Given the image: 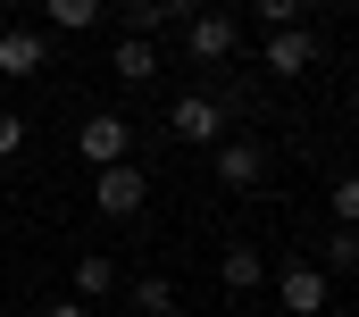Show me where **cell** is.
Here are the masks:
<instances>
[{
	"instance_id": "6da1fadb",
	"label": "cell",
	"mask_w": 359,
	"mask_h": 317,
	"mask_svg": "<svg viewBox=\"0 0 359 317\" xmlns=\"http://www.w3.org/2000/svg\"><path fill=\"white\" fill-rule=\"evenodd\" d=\"M326 301H334V276H326L309 250H292V259L276 267V309L284 317H326Z\"/></svg>"
},
{
	"instance_id": "7a4b0ae2",
	"label": "cell",
	"mask_w": 359,
	"mask_h": 317,
	"mask_svg": "<svg viewBox=\"0 0 359 317\" xmlns=\"http://www.w3.org/2000/svg\"><path fill=\"white\" fill-rule=\"evenodd\" d=\"M168 134H176V142H192V151L226 142V100H217V92H176V109H168Z\"/></svg>"
},
{
	"instance_id": "3957f363",
	"label": "cell",
	"mask_w": 359,
	"mask_h": 317,
	"mask_svg": "<svg viewBox=\"0 0 359 317\" xmlns=\"http://www.w3.org/2000/svg\"><path fill=\"white\" fill-rule=\"evenodd\" d=\"M151 201V175L134 167V158H117V167H92V209L100 217H134Z\"/></svg>"
},
{
	"instance_id": "277c9868",
	"label": "cell",
	"mask_w": 359,
	"mask_h": 317,
	"mask_svg": "<svg viewBox=\"0 0 359 317\" xmlns=\"http://www.w3.org/2000/svg\"><path fill=\"white\" fill-rule=\"evenodd\" d=\"M209 175L226 184V192H259L268 184V151L243 134V142H209Z\"/></svg>"
},
{
	"instance_id": "5b68a950",
	"label": "cell",
	"mask_w": 359,
	"mask_h": 317,
	"mask_svg": "<svg viewBox=\"0 0 359 317\" xmlns=\"http://www.w3.org/2000/svg\"><path fill=\"white\" fill-rule=\"evenodd\" d=\"M176 50H184V59H201V67H217V59H234V17H217V8H201V17H184V25H176Z\"/></svg>"
},
{
	"instance_id": "8992f818",
	"label": "cell",
	"mask_w": 359,
	"mask_h": 317,
	"mask_svg": "<svg viewBox=\"0 0 359 317\" xmlns=\"http://www.w3.org/2000/svg\"><path fill=\"white\" fill-rule=\"evenodd\" d=\"M259 59H268V76H309L318 67V34L309 25H268V42H259Z\"/></svg>"
},
{
	"instance_id": "52a82bcc",
	"label": "cell",
	"mask_w": 359,
	"mask_h": 317,
	"mask_svg": "<svg viewBox=\"0 0 359 317\" xmlns=\"http://www.w3.org/2000/svg\"><path fill=\"white\" fill-rule=\"evenodd\" d=\"M76 151H84L92 167H117V158H134V126H126V117H84V126H76Z\"/></svg>"
},
{
	"instance_id": "ba28073f",
	"label": "cell",
	"mask_w": 359,
	"mask_h": 317,
	"mask_svg": "<svg viewBox=\"0 0 359 317\" xmlns=\"http://www.w3.org/2000/svg\"><path fill=\"white\" fill-rule=\"evenodd\" d=\"M42 67H50V42H42V25H8V34H0V76H42Z\"/></svg>"
},
{
	"instance_id": "9c48e42d",
	"label": "cell",
	"mask_w": 359,
	"mask_h": 317,
	"mask_svg": "<svg viewBox=\"0 0 359 317\" xmlns=\"http://www.w3.org/2000/svg\"><path fill=\"white\" fill-rule=\"evenodd\" d=\"M217 284H226V292H259V284H268V250H251V242H226V259H217Z\"/></svg>"
},
{
	"instance_id": "30bf717a",
	"label": "cell",
	"mask_w": 359,
	"mask_h": 317,
	"mask_svg": "<svg viewBox=\"0 0 359 317\" xmlns=\"http://www.w3.org/2000/svg\"><path fill=\"white\" fill-rule=\"evenodd\" d=\"M109 67H117V83H151L159 76V42H151V34H126V42L109 50Z\"/></svg>"
},
{
	"instance_id": "8fae6325",
	"label": "cell",
	"mask_w": 359,
	"mask_h": 317,
	"mask_svg": "<svg viewBox=\"0 0 359 317\" xmlns=\"http://www.w3.org/2000/svg\"><path fill=\"white\" fill-rule=\"evenodd\" d=\"M109 292H117V267H109V259H100V250H84V259H76V301H109Z\"/></svg>"
},
{
	"instance_id": "7c38bea8",
	"label": "cell",
	"mask_w": 359,
	"mask_h": 317,
	"mask_svg": "<svg viewBox=\"0 0 359 317\" xmlns=\"http://www.w3.org/2000/svg\"><path fill=\"white\" fill-rule=\"evenodd\" d=\"M42 17L59 34H84V25H100V0H42Z\"/></svg>"
},
{
	"instance_id": "4fadbf2b",
	"label": "cell",
	"mask_w": 359,
	"mask_h": 317,
	"mask_svg": "<svg viewBox=\"0 0 359 317\" xmlns=\"http://www.w3.org/2000/svg\"><path fill=\"white\" fill-rule=\"evenodd\" d=\"M134 309L142 317H176V284H168V276H142V284H134Z\"/></svg>"
},
{
	"instance_id": "5bb4252c",
	"label": "cell",
	"mask_w": 359,
	"mask_h": 317,
	"mask_svg": "<svg viewBox=\"0 0 359 317\" xmlns=\"http://www.w3.org/2000/svg\"><path fill=\"white\" fill-rule=\"evenodd\" d=\"M318 267H326V276H351V267H359V242H351V226H334V234H326Z\"/></svg>"
},
{
	"instance_id": "9a60e30c",
	"label": "cell",
	"mask_w": 359,
	"mask_h": 317,
	"mask_svg": "<svg viewBox=\"0 0 359 317\" xmlns=\"http://www.w3.org/2000/svg\"><path fill=\"white\" fill-rule=\"evenodd\" d=\"M326 209H334V226H351V217H359V184H351V175L326 184Z\"/></svg>"
},
{
	"instance_id": "2e32d148",
	"label": "cell",
	"mask_w": 359,
	"mask_h": 317,
	"mask_svg": "<svg viewBox=\"0 0 359 317\" xmlns=\"http://www.w3.org/2000/svg\"><path fill=\"white\" fill-rule=\"evenodd\" d=\"M251 8H259V25H301L309 0H251Z\"/></svg>"
},
{
	"instance_id": "e0dca14e",
	"label": "cell",
	"mask_w": 359,
	"mask_h": 317,
	"mask_svg": "<svg viewBox=\"0 0 359 317\" xmlns=\"http://www.w3.org/2000/svg\"><path fill=\"white\" fill-rule=\"evenodd\" d=\"M25 151V117H17V109H0V158H17Z\"/></svg>"
},
{
	"instance_id": "ac0fdd59",
	"label": "cell",
	"mask_w": 359,
	"mask_h": 317,
	"mask_svg": "<svg viewBox=\"0 0 359 317\" xmlns=\"http://www.w3.org/2000/svg\"><path fill=\"white\" fill-rule=\"evenodd\" d=\"M159 17H168V25H184V17H201V0H159Z\"/></svg>"
},
{
	"instance_id": "d6986e66",
	"label": "cell",
	"mask_w": 359,
	"mask_h": 317,
	"mask_svg": "<svg viewBox=\"0 0 359 317\" xmlns=\"http://www.w3.org/2000/svg\"><path fill=\"white\" fill-rule=\"evenodd\" d=\"M42 317H92L84 301H42Z\"/></svg>"
}]
</instances>
